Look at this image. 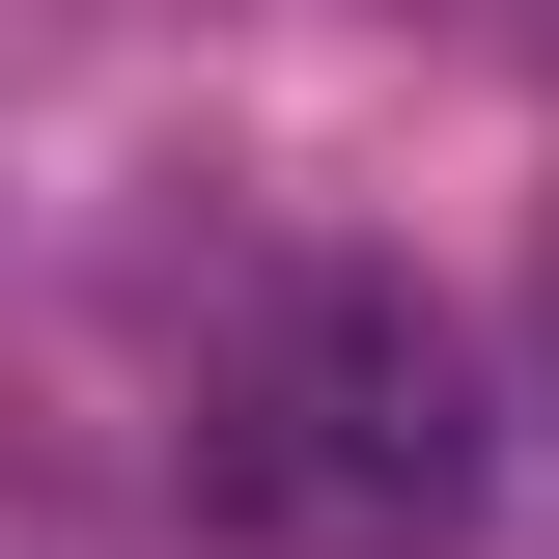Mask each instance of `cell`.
I'll list each match as a JSON object with an SVG mask.
<instances>
[{
  "label": "cell",
  "instance_id": "cell-1",
  "mask_svg": "<svg viewBox=\"0 0 559 559\" xmlns=\"http://www.w3.org/2000/svg\"><path fill=\"white\" fill-rule=\"evenodd\" d=\"M476 336L419 280H280L197 364V532L224 559H448L476 532Z\"/></svg>",
  "mask_w": 559,
  "mask_h": 559
}]
</instances>
